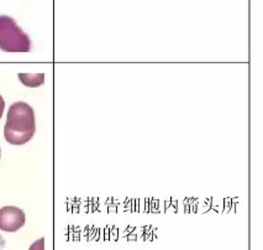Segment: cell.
<instances>
[{"instance_id":"obj_1","label":"cell","mask_w":263,"mask_h":250,"mask_svg":"<svg viewBox=\"0 0 263 250\" xmlns=\"http://www.w3.org/2000/svg\"><path fill=\"white\" fill-rule=\"evenodd\" d=\"M36 132L35 112L25 102H15L8 111L4 138L11 145H24Z\"/></svg>"},{"instance_id":"obj_2","label":"cell","mask_w":263,"mask_h":250,"mask_svg":"<svg viewBox=\"0 0 263 250\" xmlns=\"http://www.w3.org/2000/svg\"><path fill=\"white\" fill-rule=\"evenodd\" d=\"M0 50L4 52H29L31 41L13 19L0 17Z\"/></svg>"},{"instance_id":"obj_3","label":"cell","mask_w":263,"mask_h":250,"mask_svg":"<svg viewBox=\"0 0 263 250\" xmlns=\"http://www.w3.org/2000/svg\"><path fill=\"white\" fill-rule=\"evenodd\" d=\"M26 223V216L23 209L15 206H7L0 208V230L14 233Z\"/></svg>"},{"instance_id":"obj_4","label":"cell","mask_w":263,"mask_h":250,"mask_svg":"<svg viewBox=\"0 0 263 250\" xmlns=\"http://www.w3.org/2000/svg\"><path fill=\"white\" fill-rule=\"evenodd\" d=\"M19 79L24 86L30 88H36L42 86L45 83V75L39 73V75H26V73H20Z\"/></svg>"},{"instance_id":"obj_5","label":"cell","mask_w":263,"mask_h":250,"mask_svg":"<svg viewBox=\"0 0 263 250\" xmlns=\"http://www.w3.org/2000/svg\"><path fill=\"white\" fill-rule=\"evenodd\" d=\"M29 250H45V238H40L32 245L30 246Z\"/></svg>"},{"instance_id":"obj_6","label":"cell","mask_w":263,"mask_h":250,"mask_svg":"<svg viewBox=\"0 0 263 250\" xmlns=\"http://www.w3.org/2000/svg\"><path fill=\"white\" fill-rule=\"evenodd\" d=\"M4 109H5V102L4 99H3V97L0 96V118H2L3 114H4Z\"/></svg>"},{"instance_id":"obj_7","label":"cell","mask_w":263,"mask_h":250,"mask_svg":"<svg viewBox=\"0 0 263 250\" xmlns=\"http://www.w3.org/2000/svg\"><path fill=\"white\" fill-rule=\"evenodd\" d=\"M0 157H2V149H0Z\"/></svg>"}]
</instances>
